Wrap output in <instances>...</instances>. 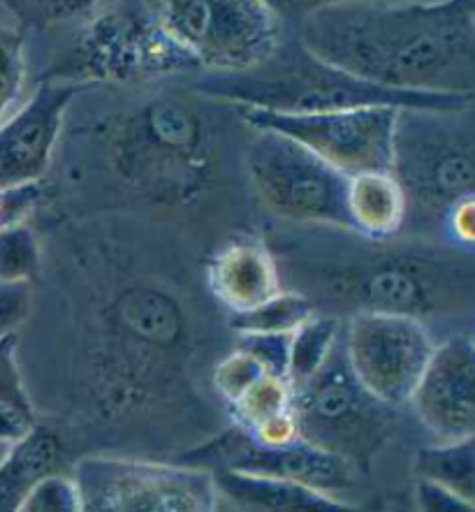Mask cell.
I'll list each match as a JSON object with an SVG mask.
<instances>
[{
	"label": "cell",
	"mask_w": 475,
	"mask_h": 512,
	"mask_svg": "<svg viewBox=\"0 0 475 512\" xmlns=\"http://www.w3.org/2000/svg\"><path fill=\"white\" fill-rule=\"evenodd\" d=\"M75 58V68L91 79H130L197 68L163 31L156 12L144 7L137 12H107L95 19Z\"/></svg>",
	"instance_id": "12"
},
{
	"label": "cell",
	"mask_w": 475,
	"mask_h": 512,
	"mask_svg": "<svg viewBox=\"0 0 475 512\" xmlns=\"http://www.w3.org/2000/svg\"><path fill=\"white\" fill-rule=\"evenodd\" d=\"M218 496L237 512H380L383 503H350L346 499L292 485V482L251 478L237 473H211Z\"/></svg>",
	"instance_id": "16"
},
{
	"label": "cell",
	"mask_w": 475,
	"mask_h": 512,
	"mask_svg": "<svg viewBox=\"0 0 475 512\" xmlns=\"http://www.w3.org/2000/svg\"><path fill=\"white\" fill-rule=\"evenodd\" d=\"M318 306L297 290H281L279 295L260 304L258 309L228 316V325L237 334H292L309 320Z\"/></svg>",
	"instance_id": "21"
},
{
	"label": "cell",
	"mask_w": 475,
	"mask_h": 512,
	"mask_svg": "<svg viewBox=\"0 0 475 512\" xmlns=\"http://www.w3.org/2000/svg\"><path fill=\"white\" fill-rule=\"evenodd\" d=\"M153 12L190 61L214 75L260 68L283 42L279 14L262 0H167Z\"/></svg>",
	"instance_id": "6"
},
{
	"label": "cell",
	"mask_w": 475,
	"mask_h": 512,
	"mask_svg": "<svg viewBox=\"0 0 475 512\" xmlns=\"http://www.w3.org/2000/svg\"><path fill=\"white\" fill-rule=\"evenodd\" d=\"M193 91L214 100H225L239 109H258L272 114H330L348 109L392 107L422 109V112H466L473 95L462 93H411L392 91L360 82V79L330 68L311 56L299 42L279 47L260 68L239 75L197 77Z\"/></svg>",
	"instance_id": "3"
},
{
	"label": "cell",
	"mask_w": 475,
	"mask_h": 512,
	"mask_svg": "<svg viewBox=\"0 0 475 512\" xmlns=\"http://www.w3.org/2000/svg\"><path fill=\"white\" fill-rule=\"evenodd\" d=\"M313 304H336L357 313L401 316L425 323L457 309H469L473 267L438 248H374L353 258L318 265L311 288L302 292Z\"/></svg>",
	"instance_id": "2"
},
{
	"label": "cell",
	"mask_w": 475,
	"mask_h": 512,
	"mask_svg": "<svg viewBox=\"0 0 475 512\" xmlns=\"http://www.w3.org/2000/svg\"><path fill=\"white\" fill-rule=\"evenodd\" d=\"M239 114L253 130L288 137L348 179L392 172L399 109L367 107L304 116L239 109Z\"/></svg>",
	"instance_id": "9"
},
{
	"label": "cell",
	"mask_w": 475,
	"mask_h": 512,
	"mask_svg": "<svg viewBox=\"0 0 475 512\" xmlns=\"http://www.w3.org/2000/svg\"><path fill=\"white\" fill-rule=\"evenodd\" d=\"M82 512H216L214 475L126 455H86L72 466Z\"/></svg>",
	"instance_id": "7"
},
{
	"label": "cell",
	"mask_w": 475,
	"mask_h": 512,
	"mask_svg": "<svg viewBox=\"0 0 475 512\" xmlns=\"http://www.w3.org/2000/svg\"><path fill=\"white\" fill-rule=\"evenodd\" d=\"M17 512H82L72 473H54L26 496Z\"/></svg>",
	"instance_id": "26"
},
{
	"label": "cell",
	"mask_w": 475,
	"mask_h": 512,
	"mask_svg": "<svg viewBox=\"0 0 475 512\" xmlns=\"http://www.w3.org/2000/svg\"><path fill=\"white\" fill-rule=\"evenodd\" d=\"M411 406L436 443L475 436V346L471 334L436 343Z\"/></svg>",
	"instance_id": "14"
},
{
	"label": "cell",
	"mask_w": 475,
	"mask_h": 512,
	"mask_svg": "<svg viewBox=\"0 0 475 512\" xmlns=\"http://www.w3.org/2000/svg\"><path fill=\"white\" fill-rule=\"evenodd\" d=\"M237 348L251 355L267 376L288 380L290 334H239Z\"/></svg>",
	"instance_id": "27"
},
{
	"label": "cell",
	"mask_w": 475,
	"mask_h": 512,
	"mask_svg": "<svg viewBox=\"0 0 475 512\" xmlns=\"http://www.w3.org/2000/svg\"><path fill=\"white\" fill-rule=\"evenodd\" d=\"M207 283L228 316L258 309L283 290L274 253L265 241L248 234L232 237L218 248L207 267Z\"/></svg>",
	"instance_id": "15"
},
{
	"label": "cell",
	"mask_w": 475,
	"mask_h": 512,
	"mask_svg": "<svg viewBox=\"0 0 475 512\" xmlns=\"http://www.w3.org/2000/svg\"><path fill=\"white\" fill-rule=\"evenodd\" d=\"M33 311V288L26 281H0V339L17 336Z\"/></svg>",
	"instance_id": "28"
},
{
	"label": "cell",
	"mask_w": 475,
	"mask_h": 512,
	"mask_svg": "<svg viewBox=\"0 0 475 512\" xmlns=\"http://www.w3.org/2000/svg\"><path fill=\"white\" fill-rule=\"evenodd\" d=\"M228 411L237 427L255 431L265 422L292 411V387L288 380L265 376Z\"/></svg>",
	"instance_id": "22"
},
{
	"label": "cell",
	"mask_w": 475,
	"mask_h": 512,
	"mask_svg": "<svg viewBox=\"0 0 475 512\" xmlns=\"http://www.w3.org/2000/svg\"><path fill=\"white\" fill-rule=\"evenodd\" d=\"M415 480L434 482L464 499H475V448L473 438L455 443L425 445L415 452Z\"/></svg>",
	"instance_id": "19"
},
{
	"label": "cell",
	"mask_w": 475,
	"mask_h": 512,
	"mask_svg": "<svg viewBox=\"0 0 475 512\" xmlns=\"http://www.w3.org/2000/svg\"><path fill=\"white\" fill-rule=\"evenodd\" d=\"M40 251L24 223L0 230V281H26L38 274Z\"/></svg>",
	"instance_id": "25"
},
{
	"label": "cell",
	"mask_w": 475,
	"mask_h": 512,
	"mask_svg": "<svg viewBox=\"0 0 475 512\" xmlns=\"http://www.w3.org/2000/svg\"><path fill=\"white\" fill-rule=\"evenodd\" d=\"M216 512H237V510L232 508L228 501H225V499H221V496H218V506H216Z\"/></svg>",
	"instance_id": "32"
},
{
	"label": "cell",
	"mask_w": 475,
	"mask_h": 512,
	"mask_svg": "<svg viewBox=\"0 0 475 512\" xmlns=\"http://www.w3.org/2000/svg\"><path fill=\"white\" fill-rule=\"evenodd\" d=\"M265 376L267 371L262 369L251 355L235 348L232 353L221 357V360L214 364V369H211V387H214L221 404L232 408Z\"/></svg>",
	"instance_id": "24"
},
{
	"label": "cell",
	"mask_w": 475,
	"mask_h": 512,
	"mask_svg": "<svg viewBox=\"0 0 475 512\" xmlns=\"http://www.w3.org/2000/svg\"><path fill=\"white\" fill-rule=\"evenodd\" d=\"M473 211H475L473 197H466V200H462L450 209V214L445 216V223H443V228L448 230L450 239L455 241V246L459 248V251H464L469 255H471L473 239H475Z\"/></svg>",
	"instance_id": "31"
},
{
	"label": "cell",
	"mask_w": 475,
	"mask_h": 512,
	"mask_svg": "<svg viewBox=\"0 0 475 512\" xmlns=\"http://www.w3.org/2000/svg\"><path fill=\"white\" fill-rule=\"evenodd\" d=\"M0 406H33L17 362V336L0 339Z\"/></svg>",
	"instance_id": "29"
},
{
	"label": "cell",
	"mask_w": 475,
	"mask_h": 512,
	"mask_svg": "<svg viewBox=\"0 0 475 512\" xmlns=\"http://www.w3.org/2000/svg\"><path fill=\"white\" fill-rule=\"evenodd\" d=\"M471 109L422 112L401 109L394 126L392 177L404 190L406 218L445 223L450 209L475 188Z\"/></svg>",
	"instance_id": "4"
},
{
	"label": "cell",
	"mask_w": 475,
	"mask_h": 512,
	"mask_svg": "<svg viewBox=\"0 0 475 512\" xmlns=\"http://www.w3.org/2000/svg\"><path fill=\"white\" fill-rule=\"evenodd\" d=\"M341 336V325L332 313L316 311L290 334L288 355V383L292 390L316 376L332 355Z\"/></svg>",
	"instance_id": "20"
},
{
	"label": "cell",
	"mask_w": 475,
	"mask_h": 512,
	"mask_svg": "<svg viewBox=\"0 0 475 512\" xmlns=\"http://www.w3.org/2000/svg\"><path fill=\"white\" fill-rule=\"evenodd\" d=\"M77 89L75 82H40L0 123V190L40 184Z\"/></svg>",
	"instance_id": "13"
},
{
	"label": "cell",
	"mask_w": 475,
	"mask_h": 512,
	"mask_svg": "<svg viewBox=\"0 0 475 512\" xmlns=\"http://www.w3.org/2000/svg\"><path fill=\"white\" fill-rule=\"evenodd\" d=\"M380 512H390V510H385V506H383V510H380ZM408 512H411V510H408Z\"/></svg>",
	"instance_id": "33"
},
{
	"label": "cell",
	"mask_w": 475,
	"mask_h": 512,
	"mask_svg": "<svg viewBox=\"0 0 475 512\" xmlns=\"http://www.w3.org/2000/svg\"><path fill=\"white\" fill-rule=\"evenodd\" d=\"M292 413L302 441L343 459L357 473L369 471L397 431V411L357 383L341 336L323 369L292 390Z\"/></svg>",
	"instance_id": "5"
},
{
	"label": "cell",
	"mask_w": 475,
	"mask_h": 512,
	"mask_svg": "<svg viewBox=\"0 0 475 512\" xmlns=\"http://www.w3.org/2000/svg\"><path fill=\"white\" fill-rule=\"evenodd\" d=\"M54 473H68V445L38 422L31 434L0 455V512H17L26 496Z\"/></svg>",
	"instance_id": "17"
},
{
	"label": "cell",
	"mask_w": 475,
	"mask_h": 512,
	"mask_svg": "<svg viewBox=\"0 0 475 512\" xmlns=\"http://www.w3.org/2000/svg\"><path fill=\"white\" fill-rule=\"evenodd\" d=\"M26 79L24 35L14 19L0 14V123L14 112Z\"/></svg>",
	"instance_id": "23"
},
{
	"label": "cell",
	"mask_w": 475,
	"mask_h": 512,
	"mask_svg": "<svg viewBox=\"0 0 475 512\" xmlns=\"http://www.w3.org/2000/svg\"><path fill=\"white\" fill-rule=\"evenodd\" d=\"M411 512H475V501L464 499L434 482L415 480L411 492Z\"/></svg>",
	"instance_id": "30"
},
{
	"label": "cell",
	"mask_w": 475,
	"mask_h": 512,
	"mask_svg": "<svg viewBox=\"0 0 475 512\" xmlns=\"http://www.w3.org/2000/svg\"><path fill=\"white\" fill-rule=\"evenodd\" d=\"M177 464L202 468L207 473H237L251 478L281 480L343 499L355 485L357 471L330 452L306 441L265 445L237 424L209 436L207 441L181 452Z\"/></svg>",
	"instance_id": "10"
},
{
	"label": "cell",
	"mask_w": 475,
	"mask_h": 512,
	"mask_svg": "<svg viewBox=\"0 0 475 512\" xmlns=\"http://www.w3.org/2000/svg\"><path fill=\"white\" fill-rule=\"evenodd\" d=\"M341 341L357 383L394 411L411 404L436 348L425 323L380 313L350 316L341 329Z\"/></svg>",
	"instance_id": "11"
},
{
	"label": "cell",
	"mask_w": 475,
	"mask_h": 512,
	"mask_svg": "<svg viewBox=\"0 0 475 512\" xmlns=\"http://www.w3.org/2000/svg\"><path fill=\"white\" fill-rule=\"evenodd\" d=\"M255 133L246 172L258 200L283 221L353 234L346 209L348 177L288 137Z\"/></svg>",
	"instance_id": "8"
},
{
	"label": "cell",
	"mask_w": 475,
	"mask_h": 512,
	"mask_svg": "<svg viewBox=\"0 0 475 512\" xmlns=\"http://www.w3.org/2000/svg\"><path fill=\"white\" fill-rule=\"evenodd\" d=\"M346 209L350 230L369 241L397 237L408 221L404 190L390 172L350 177Z\"/></svg>",
	"instance_id": "18"
},
{
	"label": "cell",
	"mask_w": 475,
	"mask_h": 512,
	"mask_svg": "<svg viewBox=\"0 0 475 512\" xmlns=\"http://www.w3.org/2000/svg\"><path fill=\"white\" fill-rule=\"evenodd\" d=\"M297 42L318 61L392 91L473 95L475 3H323Z\"/></svg>",
	"instance_id": "1"
}]
</instances>
